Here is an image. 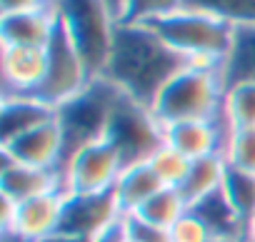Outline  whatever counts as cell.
<instances>
[{"label": "cell", "instance_id": "1", "mask_svg": "<svg viewBox=\"0 0 255 242\" xmlns=\"http://www.w3.org/2000/svg\"><path fill=\"white\" fill-rule=\"evenodd\" d=\"M185 65V58H180L150 23L120 20L100 78L113 82L125 97L150 107Z\"/></svg>", "mask_w": 255, "mask_h": 242}, {"label": "cell", "instance_id": "2", "mask_svg": "<svg viewBox=\"0 0 255 242\" xmlns=\"http://www.w3.org/2000/svg\"><path fill=\"white\" fill-rule=\"evenodd\" d=\"M150 25L180 58H185L188 65H203V68L223 70V63L235 38V28L230 23L185 5L173 15Z\"/></svg>", "mask_w": 255, "mask_h": 242}, {"label": "cell", "instance_id": "3", "mask_svg": "<svg viewBox=\"0 0 255 242\" xmlns=\"http://www.w3.org/2000/svg\"><path fill=\"white\" fill-rule=\"evenodd\" d=\"M225 78L220 68L185 65L150 105L160 125L180 120H215L223 117Z\"/></svg>", "mask_w": 255, "mask_h": 242}, {"label": "cell", "instance_id": "4", "mask_svg": "<svg viewBox=\"0 0 255 242\" xmlns=\"http://www.w3.org/2000/svg\"><path fill=\"white\" fill-rule=\"evenodd\" d=\"M58 23L75 43L95 78L103 75L120 15L108 0H53Z\"/></svg>", "mask_w": 255, "mask_h": 242}, {"label": "cell", "instance_id": "5", "mask_svg": "<svg viewBox=\"0 0 255 242\" xmlns=\"http://www.w3.org/2000/svg\"><path fill=\"white\" fill-rule=\"evenodd\" d=\"M120 95L123 92L113 82H108L105 78H95L85 92L58 107V120L68 140V155L93 140L105 138L113 107L120 100Z\"/></svg>", "mask_w": 255, "mask_h": 242}, {"label": "cell", "instance_id": "6", "mask_svg": "<svg viewBox=\"0 0 255 242\" xmlns=\"http://www.w3.org/2000/svg\"><path fill=\"white\" fill-rule=\"evenodd\" d=\"M125 160L120 150L108 140H93L73 150L63 165V190L68 195H105L113 192Z\"/></svg>", "mask_w": 255, "mask_h": 242}, {"label": "cell", "instance_id": "7", "mask_svg": "<svg viewBox=\"0 0 255 242\" xmlns=\"http://www.w3.org/2000/svg\"><path fill=\"white\" fill-rule=\"evenodd\" d=\"M105 138L120 150L125 165L148 160L150 153L163 143V125L150 107L120 95L113 107Z\"/></svg>", "mask_w": 255, "mask_h": 242}, {"label": "cell", "instance_id": "8", "mask_svg": "<svg viewBox=\"0 0 255 242\" xmlns=\"http://www.w3.org/2000/svg\"><path fill=\"white\" fill-rule=\"evenodd\" d=\"M93 80L95 75L88 68L85 58L58 23V30L48 45V75L38 97L58 110L65 102L75 100L80 92H85Z\"/></svg>", "mask_w": 255, "mask_h": 242}, {"label": "cell", "instance_id": "9", "mask_svg": "<svg viewBox=\"0 0 255 242\" xmlns=\"http://www.w3.org/2000/svg\"><path fill=\"white\" fill-rule=\"evenodd\" d=\"M0 155H5L15 162L43 167V170H60L68 160V140L60 125L58 115L48 123L23 133L20 138L0 145Z\"/></svg>", "mask_w": 255, "mask_h": 242}, {"label": "cell", "instance_id": "10", "mask_svg": "<svg viewBox=\"0 0 255 242\" xmlns=\"http://www.w3.org/2000/svg\"><path fill=\"white\" fill-rule=\"evenodd\" d=\"M48 75V48L0 43V78L3 97L38 95Z\"/></svg>", "mask_w": 255, "mask_h": 242}, {"label": "cell", "instance_id": "11", "mask_svg": "<svg viewBox=\"0 0 255 242\" xmlns=\"http://www.w3.org/2000/svg\"><path fill=\"white\" fill-rule=\"evenodd\" d=\"M65 205H68L65 190H53V192L23 200L15 207L13 225L3 232H10L20 237L23 242H45L60 232Z\"/></svg>", "mask_w": 255, "mask_h": 242}, {"label": "cell", "instance_id": "12", "mask_svg": "<svg viewBox=\"0 0 255 242\" xmlns=\"http://www.w3.org/2000/svg\"><path fill=\"white\" fill-rule=\"evenodd\" d=\"M228 133H230V125L223 117L180 120V123L163 125V140L190 160H200L208 155H223Z\"/></svg>", "mask_w": 255, "mask_h": 242}, {"label": "cell", "instance_id": "13", "mask_svg": "<svg viewBox=\"0 0 255 242\" xmlns=\"http://www.w3.org/2000/svg\"><path fill=\"white\" fill-rule=\"evenodd\" d=\"M118 217H123V212H120L113 192H105V195H68L63 227H60L58 235L93 240L98 232H103Z\"/></svg>", "mask_w": 255, "mask_h": 242}, {"label": "cell", "instance_id": "14", "mask_svg": "<svg viewBox=\"0 0 255 242\" xmlns=\"http://www.w3.org/2000/svg\"><path fill=\"white\" fill-rule=\"evenodd\" d=\"M55 30H58V13L53 3L25 13L0 15V43L48 48Z\"/></svg>", "mask_w": 255, "mask_h": 242}, {"label": "cell", "instance_id": "15", "mask_svg": "<svg viewBox=\"0 0 255 242\" xmlns=\"http://www.w3.org/2000/svg\"><path fill=\"white\" fill-rule=\"evenodd\" d=\"M0 158H3V165H0V195H5L15 202H23L53 190H63L60 170H43V167L23 165L5 155Z\"/></svg>", "mask_w": 255, "mask_h": 242}, {"label": "cell", "instance_id": "16", "mask_svg": "<svg viewBox=\"0 0 255 242\" xmlns=\"http://www.w3.org/2000/svg\"><path fill=\"white\" fill-rule=\"evenodd\" d=\"M58 115L55 107L43 102L38 95H13L3 97L0 105V145L20 138L23 133L48 123Z\"/></svg>", "mask_w": 255, "mask_h": 242}, {"label": "cell", "instance_id": "17", "mask_svg": "<svg viewBox=\"0 0 255 242\" xmlns=\"http://www.w3.org/2000/svg\"><path fill=\"white\" fill-rule=\"evenodd\" d=\"M160 190H163V182L155 177L150 165L145 160H140V162L125 165V170L120 172V177L113 187V197L123 215H133Z\"/></svg>", "mask_w": 255, "mask_h": 242}, {"label": "cell", "instance_id": "18", "mask_svg": "<svg viewBox=\"0 0 255 242\" xmlns=\"http://www.w3.org/2000/svg\"><path fill=\"white\" fill-rule=\"evenodd\" d=\"M228 170H230V165L223 155H208V158L193 160V165L188 170V177L183 180V185L178 190L183 192L188 205L195 207V205L210 200L213 195L223 192Z\"/></svg>", "mask_w": 255, "mask_h": 242}, {"label": "cell", "instance_id": "19", "mask_svg": "<svg viewBox=\"0 0 255 242\" xmlns=\"http://www.w3.org/2000/svg\"><path fill=\"white\" fill-rule=\"evenodd\" d=\"M225 85L233 82H255V25L235 28L230 53L223 63Z\"/></svg>", "mask_w": 255, "mask_h": 242}, {"label": "cell", "instance_id": "20", "mask_svg": "<svg viewBox=\"0 0 255 242\" xmlns=\"http://www.w3.org/2000/svg\"><path fill=\"white\" fill-rule=\"evenodd\" d=\"M188 210H190V205H188V200L183 197V192H180L178 187H163L160 192H155V195H153L138 212H133V215L140 217V220L148 222V225L170 230Z\"/></svg>", "mask_w": 255, "mask_h": 242}, {"label": "cell", "instance_id": "21", "mask_svg": "<svg viewBox=\"0 0 255 242\" xmlns=\"http://www.w3.org/2000/svg\"><path fill=\"white\" fill-rule=\"evenodd\" d=\"M223 120L230 128H255V82H233L225 87Z\"/></svg>", "mask_w": 255, "mask_h": 242}, {"label": "cell", "instance_id": "22", "mask_svg": "<svg viewBox=\"0 0 255 242\" xmlns=\"http://www.w3.org/2000/svg\"><path fill=\"white\" fill-rule=\"evenodd\" d=\"M145 162L150 165V170L155 172V177L163 182V187H180L183 180L188 177L190 165H193L190 158H185L180 150H175L165 140L150 153V158Z\"/></svg>", "mask_w": 255, "mask_h": 242}, {"label": "cell", "instance_id": "23", "mask_svg": "<svg viewBox=\"0 0 255 242\" xmlns=\"http://www.w3.org/2000/svg\"><path fill=\"white\" fill-rule=\"evenodd\" d=\"M223 195H225L228 205L233 207V212L245 225L250 220V215L255 212V175L230 167L225 185H223Z\"/></svg>", "mask_w": 255, "mask_h": 242}, {"label": "cell", "instance_id": "24", "mask_svg": "<svg viewBox=\"0 0 255 242\" xmlns=\"http://www.w3.org/2000/svg\"><path fill=\"white\" fill-rule=\"evenodd\" d=\"M185 8L210 13L233 28L255 25V0H185Z\"/></svg>", "mask_w": 255, "mask_h": 242}, {"label": "cell", "instance_id": "25", "mask_svg": "<svg viewBox=\"0 0 255 242\" xmlns=\"http://www.w3.org/2000/svg\"><path fill=\"white\" fill-rule=\"evenodd\" d=\"M223 158L233 170L255 175V128H230Z\"/></svg>", "mask_w": 255, "mask_h": 242}, {"label": "cell", "instance_id": "26", "mask_svg": "<svg viewBox=\"0 0 255 242\" xmlns=\"http://www.w3.org/2000/svg\"><path fill=\"white\" fill-rule=\"evenodd\" d=\"M185 5V0H125L123 20L133 23H158Z\"/></svg>", "mask_w": 255, "mask_h": 242}, {"label": "cell", "instance_id": "27", "mask_svg": "<svg viewBox=\"0 0 255 242\" xmlns=\"http://www.w3.org/2000/svg\"><path fill=\"white\" fill-rule=\"evenodd\" d=\"M170 237L173 242H210L213 237H218L213 232V227L203 220L200 212L188 210L173 227H170Z\"/></svg>", "mask_w": 255, "mask_h": 242}, {"label": "cell", "instance_id": "28", "mask_svg": "<svg viewBox=\"0 0 255 242\" xmlns=\"http://www.w3.org/2000/svg\"><path fill=\"white\" fill-rule=\"evenodd\" d=\"M125 222H128V235H130L133 242H173L170 230L148 225L135 215H125Z\"/></svg>", "mask_w": 255, "mask_h": 242}, {"label": "cell", "instance_id": "29", "mask_svg": "<svg viewBox=\"0 0 255 242\" xmlns=\"http://www.w3.org/2000/svg\"><path fill=\"white\" fill-rule=\"evenodd\" d=\"M48 5V0H0V15H13V13H25Z\"/></svg>", "mask_w": 255, "mask_h": 242}, {"label": "cell", "instance_id": "30", "mask_svg": "<svg viewBox=\"0 0 255 242\" xmlns=\"http://www.w3.org/2000/svg\"><path fill=\"white\" fill-rule=\"evenodd\" d=\"M243 240H245V242H255V212H253V215H250V220L245 222Z\"/></svg>", "mask_w": 255, "mask_h": 242}, {"label": "cell", "instance_id": "31", "mask_svg": "<svg viewBox=\"0 0 255 242\" xmlns=\"http://www.w3.org/2000/svg\"><path fill=\"white\" fill-rule=\"evenodd\" d=\"M45 242H93V240H83V237H70V235H55Z\"/></svg>", "mask_w": 255, "mask_h": 242}, {"label": "cell", "instance_id": "32", "mask_svg": "<svg viewBox=\"0 0 255 242\" xmlns=\"http://www.w3.org/2000/svg\"><path fill=\"white\" fill-rule=\"evenodd\" d=\"M210 242H245L243 237H228V235H218V237H213Z\"/></svg>", "mask_w": 255, "mask_h": 242}, {"label": "cell", "instance_id": "33", "mask_svg": "<svg viewBox=\"0 0 255 242\" xmlns=\"http://www.w3.org/2000/svg\"><path fill=\"white\" fill-rule=\"evenodd\" d=\"M108 3L115 8V13L120 15V20H123V8H125V0H108Z\"/></svg>", "mask_w": 255, "mask_h": 242}, {"label": "cell", "instance_id": "34", "mask_svg": "<svg viewBox=\"0 0 255 242\" xmlns=\"http://www.w3.org/2000/svg\"><path fill=\"white\" fill-rule=\"evenodd\" d=\"M125 242H133V240H130V235H128V240H125Z\"/></svg>", "mask_w": 255, "mask_h": 242}, {"label": "cell", "instance_id": "35", "mask_svg": "<svg viewBox=\"0 0 255 242\" xmlns=\"http://www.w3.org/2000/svg\"><path fill=\"white\" fill-rule=\"evenodd\" d=\"M48 3H53V0H48Z\"/></svg>", "mask_w": 255, "mask_h": 242}]
</instances>
